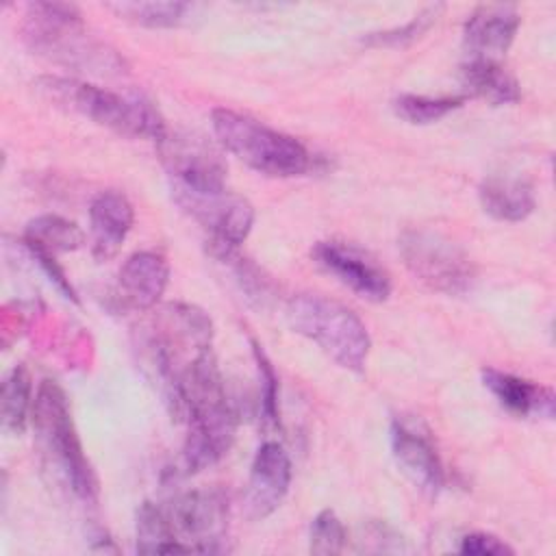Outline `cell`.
<instances>
[{
  "label": "cell",
  "instance_id": "cb8c5ba5",
  "mask_svg": "<svg viewBox=\"0 0 556 556\" xmlns=\"http://www.w3.org/2000/svg\"><path fill=\"white\" fill-rule=\"evenodd\" d=\"M345 543H348V532L341 519L330 508L317 513V517L311 523L308 549L319 556H334L343 552Z\"/></svg>",
  "mask_w": 556,
  "mask_h": 556
},
{
  "label": "cell",
  "instance_id": "7a4b0ae2",
  "mask_svg": "<svg viewBox=\"0 0 556 556\" xmlns=\"http://www.w3.org/2000/svg\"><path fill=\"white\" fill-rule=\"evenodd\" d=\"M39 452L54 476L83 502H96L98 480L83 452L65 391L54 380H41L30 415Z\"/></svg>",
  "mask_w": 556,
  "mask_h": 556
},
{
  "label": "cell",
  "instance_id": "7402d4cb",
  "mask_svg": "<svg viewBox=\"0 0 556 556\" xmlns=\"http://www.w3.org/2000/svg\"><path fill=\"white\" fill-rule=\"evenodd\" d=\"M467 96H443V98H430V96H415V93H402L393 100V111L400 119L413 126H428L439 119H443L447 113L460 109L465 104Z\"/></svg>",
  "mask_w": 556,
  "mask_h": 556
},
{
  "label": "cell",
  "instance_id": "6da1fadb",
  "mask_svg": "<svg viewBox=\"0 0 556 556\" xmlns=\"http://www.w3.org/2000/svg\"><path fill=\"white\" fill-rule=\"evenodd\" d=\"M24 37L37 54L65 67L93 74L124 72L119 54L87 33L76 4L30 2L26 7Z\"/></svg>",
  "mask_w": 556,
  "mask_h": 556
},
{
  "label": "cell",
  "instance_id": "5bb4252c",
  "mask_svg": "<svg viewBox=\"0 0 556 556\" xmlns=\"http://www.w3.org/2000/svg\"><path fill=\"white\" fill-rule=\"evenodd\" d=\"M169 280V265L163 254L141 250L130 254L117 274V298L135 311H150L159 304Z\"/></svg>",
  "mask_w": 556,
  "mask_h": 556
},
{
  "label": "cell",
  "instance_id": "3957f363",
  "mask_svg": "<svg viewBox=\"0 0 556 556\" xmlns=\"http://www.w3.org/2000/svg\"><path fill=\"white\" fill-rule=\"evenodd\" d=\"M37 89L50 102L76 111L117 135L159 141L167 132L159 111L143 98L122 96L91 83L59 76L39 78Z\"/></svg>",
  "mask_w": 556,
  "mask_h": 556
},
{
  "label": "cell",
  "instance_id": "4316f807",
  "mask_svg": "<svg viewBox=\"0 0 556 556\" xmlns=\"http://www.w3.org/2000/svg\"><path fill=\"white\" fill-rule=\"evenodd\" d=\"M458 552L465 556H504L513 554V547L489 532H471L460 539Z\"/></svg>",
  "mask_w": 556,
  "mask_h": 556
},
{
  "label": "cell",
  "instance_id": "52a82bcc",
  "mask_svg": "<svg viewBox=\"0 0 556 556\" xmlns=\"http://www.w3.org/2000/svg\"><path fill=\"white\" fill-rule=\"evenodd\" d=\"M169 189L174 202L206 232L213 256L224 258L248 239L254 224V206L243 195L226 187L215 191Z\"/></svg>",
  "mask_w": 556,
  "mask_h": 556
},
{
  "label": "cell",
  "instance_id": "9a60e30c",
  "mask_svg": "<svg viewBox=\"0 0 556 556\" xmlns=\"http://www.w3.org/2000/svg\"><path fill=\"white\" fill-rule=\"evenodd\" d=\"M135 222L130 200L115 189L100 191L89 204L91 252L98 261L113 258L126 241Z\"/></svg>",
  "mask_w": 556,
  "mask_h": 556
},
{
  "label": "cell",
  "instance_id": "5b68a950",
  "mask_svg": "<svg viewBox=\"0 0 556 556\" xmlns=\"http://www.w3.org/2000/svg\"><path fill=\"white\" fill-rule=\"evenodd\" d=\"M211 124L222 148L258 174L291 178L311 169V152L295 137L269 128L250 115L215 109Z\"/></svg>",
  "mask_w": 556,
  "mask_h": 556
},
{
  "label": "cell",
  "instance_id": "d6986e66",
  "mask_svg": "<svg viewBox=\"0 0 556 556\" xmlns=\"http://www.w3.org/2000/svg\"><path fill=\"white\" fill-rule=\"evenodd\" d=\"M85 232L61 215H39L26 224L24 245L56 256L59 252H74L83 248Z\"/></svg>",
  "mask_w": 556,
  "mask_h": 556
},
{
  "label": "cell",
  "instance_id": "277c9868",
  "mask_svg": "<svg viewBox=\"0 0 556 556\" xmlns=\"http://www.w3.org/2000/svg\"><path fill=\"white\" fill-rule=\"evenodd\" d=\"M287 321L293 332L313 341L343 369H365L371 337L363 319L345 304L321 293H298L287 302Z\"/></svg>",
  "mask_w": 556,
  "mask_h": 556
},
{
  "label": "cell",
  "instance_id": "7c38bea8",
  "mask_svg": "<svg viewBox=\"0 0 556 556\" xmlns=\"http://www.w3.org/2000/svg\"><path fill=\"white\" fill-rule=\"evenodd\" d=\"M291 458L276 441H265L254 454L245 486V510L252 519H265L285 500L291 486Z\"/></svg>",
  "mask_w": 556,
  "mask_h": 556
},
{
  "label": "cell",
  "instance_id": "2e32d148",
  "mask_svg": "<svg viewBox=\"0 0 556 556\" xmlns=\"http://www.w3.org/2000/svg\"><path fill=\"white\" fill-rule=\"evenodd\" d=\"M482 382L493 397L517 417H554V391L532 380L500 371L495 367L482 369Z\"/></svg>",
  "mask_w": 556,
  "mask_h": 556
},
{
  "label": "cell",
  "instance_id": "484cf974",
  "mask_svg": "<svg viewBox=\"0 0 556 556\" xmlns=\"http://www.w3.org/2000/svg\"><path fill=\"white\" fill-rule=\"evenodd\" d=\"M441 11H443V4H430L421 13H417L410 22H406L404 26L382 30V33H369L363 41L369 46H404V43L417 39L419 35H424L437 22Z\"/></svg>",
  "mask_w": 556,
  "mask_h": 556
},
{
  "label": "cell",
  "instance_id": "ba28073f",
  "mask_svg": "<svg viewBox=\"0 0 556 556\" xmlns=\"http://www.w3.org/2000/svg\"><path fill=\"white\" fill-rule=\"evenodd\" d=\"M165 508L176 539L187 552H226L228 497L219 489H193L176 495Z\"/></svg>",
  "mask_w": 556,
  "mask_h": 556
},
{
  "label": "cell",
  "instance_id": "ac0fdd59",
  "mask_svg": "<svg viewBox=\"0 0 556 556\" xmlns=\"http://www.w3.org/2000/svg\"><path fill=\"white\" fill-rule=\"evenodd\" d=\"M460 83L473 98L493 106L515 104L521 98L517 78L500 63L486 59H467L460 67Z\"/></svg>",
  "mask_w": 556,
  "mask_h": 556
},
{
  "label": "cell",
  "instance_id": "8fae6325",
  "mask_svg": "<svg viewBox=\"0 0 556 556\" xmlns=\"http://www.w3.org/2000/svg\"><path fill=\"white\" fill-rule=\"evenodd\" d=\"M391 450L404 476L426 493H437L445 482L441 456L432 432L421 419L395 417L391 424Z\"/></svg>",
  "mask_w": 556,
  "mask_h": 556
},
{
  "label": "cell",
  "instance_id": "d4e9b609",
  "mask_svg": "<svg viewBox=\"0 0 556 556\" xmlns=\"http://www.w3.org/2000/svg\"><path fill=\"white\" fill-rule=\"evenodd\" d=\"M252 354L256 361V369H258V406H261V419L265 426L269 428H280V413H278V378L276 371L271 367V363L267 361L265 352L261 350L258 343L252 341Z\"/></svg>",
  "mask_w": 556,
  "mask_h": 556
},
{
  "label": "cell",
  "instance_id": "ffe728a7",
  "mask_svg": "<svg viewBox=\"0 0 556 556\" xmlns=\"http://www.w3.org/2000/svg\"><path fill=\"white\" fill-rule=\"evenodd\" d=\"M137 545L139 554H189L187 547L176 539L165 508L152 502H143L137 510Z\"/></svg>",
  "mask_w": 556,
  "mask_h": 556
},
{
  "label": "cell",
  "instance_id": "e0dca14e",
  "mask_svg": "<svg viewBox=\"0 0 556 556\" xmlns=\"http://www.w3.org/2000/svg\"><path fill=\"white\" fill-rule=\"evenodd\" d=\"M478 198L484 213L500 222H521L536 206L532 182L510 172L486 176L478 187Z\"/></svg>",
  "mask_w": 556,
  "mask_h": 556
},
{
  "label": "cell",
  "instance_id": "4fadbf2b",
  "mask_svg": "<svg viewBox=\"0 0 556 556\" xmlns=\"http://www.w3.org/2000/svg\"><path fill=\"white\" fill-rule=\"evenodd\" d=\"M521 15L515 4H480L463 28V43L469 59L500 61L519 30Z\"/></svg>",
  "mask_w": 556,
  "mask_h": 556
},
{
  "label": "cell",
  "instance_id": "8992f818",
  "mask_svg": "<svg viewBox=\"0 0 556 556\" xmlns=\"http://www.w3.org/2000/svg\"><path fill=\"white\" fill-rule=\"evenodd\" d=\"M397 250L406 269L432 291L463 295L473 285L476 267L467 252L437 230L406 228Z\"/></svg>",
  "mask_w": 556,
  "mask_h": 556
},
{
  "label": "cell",
  "instance_id": "603a6c76",
  "mask_svg": "<svg viewBox=\"0 0 556 556\" xmlns=\"http://www.w3.org/2000/svg\"><path fill=\"white\" fill-rule=\"evenodd\" d=\"M119 17L150 28H172L185 20L189 4L185 2H115L109 4Z\"/></svg>",
  "mask_w": 556,
  "mask_h": 556
},
{
  "label": "cell",
  "instance_id": "44dd1931",
  "mask_svg": "<svg viewBox=\"0 0 556 556\" xmlns=\"http://www.w3.org/2000/svg\"><path fill=\"white\" fill-rule=\"evenodd\" d=\"M33 380L24 365H15L2 382V430L22 434L33 415Z\"/></svg>",
  "mask_w": 556,
  "mask_h": 556
},
{
  "label": "cell",
  "instance_id": "9c48e42d",
  "mask_svg": "<svg viewBox=\"0 0 556 556\" xmlns=\"http://www.w3.org/2000/svg\"><path fill=\"white\" fill-rule=\"evenodd\" d=\"M169 187L189 191H215L226 187V163L222 154L200 135L165 132L156 141Z\"/></svg>",
  "mask_w": 556,
  "mask_h": 556
},
{
  "label": "cell",
  "instance_id": "30bf717a",
  "mask_svg": "<svg viewBox=\"0 0 556 556\" xmlns=\"http://www.w3.org/2000/svg\"><path fill=\"white\" fill-rule=\"evenodd\" d=\"M315 263L343 287L369 302H384L391 295V276L365 250L343 241H317Z\"/></svg>",
  "mask_w": 556,
  "mask_h": 556
}]
</instances>
